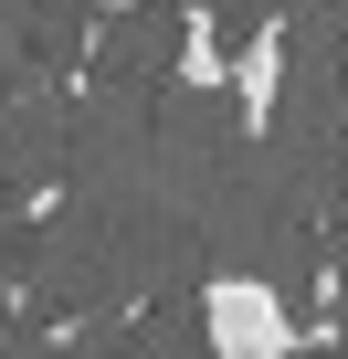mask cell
Returning <instances> with one entry per match:
<instances>
[{
  "mask_svg": "<svg viewBox=\"0 0 348 359\" xmlns=\"http://www.w3.org/2000/svg\"><path fill=\"white\" fill-rule=\"evenodd\" d=\"M95 11H137V0H95Z\"/></svg>",
  "mask_w": 348,
  "mask_h": 359,
  "instance_id": "cell-4",
  "label": "cell"
},
{
  "mask_svg": "<svg viewBox=\"0 0 348 359\" xmlns=\"http://www.w3.org/2000/svg\"><path fill=\"white\" fill-rule=\"evenodd\" d=\"M180 85H222V11H190V32H180Z\"/></svg>",
  "mask_w": 348,
  "mask_h": 359,
  "instance_id": "cell-3",
  "label": "cell"
},
{
  "mask_svg": "<svg viewBox=\"0 0 348 359\" xmlns=\"http://www.w3.org/2000/svg\"><path fill=\"white\" fill-rule=\"evenodd\" d=\"M222 85H232V116H243V137H274V116H285V22H253Z\"/></svg>",
  "mask_w": 348,
  "mask_h": 359,
  "instance_id": "cell-2",
  "label": "cell"
},
{
  "mask_svg": "<svg viewBox=\"0 0 348 359\" xmlns=\"http://www.w3.org/2000/svg\"><path fill=\"white\" fill-rule=\"evenodd\" d=\"M201 338L222 359H285L306 348V317L274 296V275H201Z\"/></svg>",
  "mask_w": 348,
  "mask_h": 359,
  "instance_id": "cell-1",
  "label": "cell"
}]
</instances>
